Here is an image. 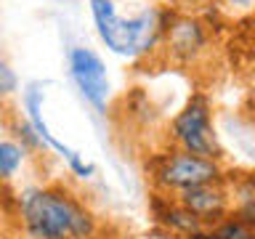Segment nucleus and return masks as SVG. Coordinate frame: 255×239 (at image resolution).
I'll list each match as a JSON object with an SVG mask.
<instances>
[{"label":"nucleus","mask_w":255,"mask_h":239,"mask_svg":"<svg viewBox=\"0 0 255 239\" xmlns=\"http://www.w3.org/2000/svg\"><path fill=\"white\" fill-rule=\"evenodd\" d=\"M16 205L29 239H96L99 234L96 213L61 181L19 191Z\"/></svg>","instance_id":"nucleus-1"},{"label":"nucleus","mask_w":255,"mask_h":239,"mask_svg":"<svg viewBox=\"0 0 255 239\" xmlns=\"http://www.w3.org/2000/svg\"><path fill=\"white\" fill-rule=\"evenodd\" d=\"M16 91H19V77H16L11 64L0 56V101L8 99V96H13Z\"/></svg>","instance_id":"nucleus-13"},{"label":"nucleus","mask_w":255,"mask_h":239,"mask_svg":"<svg viewBox=\"0 0 255 239\" xmlns=\"http://www.w3.org/2000/svg\"><path fill=\"white\" fill-rule=\"evenodd\" d=\"M213 229V234L218 239H255V229L247 226L242 218H237L234 213H229L223 221H218Z\"/></svg>","instance_id":"nucleus-12"},{"label":"nucleus","mask_w":255,"mask_h":239,"mask_svg":"<svg viewBox=\"0 0 255 239\" xmlns=\"http://www.w3.org/2000/svg\"><path fill=\"white\" fill-rule=\"evenodd\" d=\"M67 165H69V170L75 173L77 178H91V175L96 173V167H93L91 162H85V159L80 157L77 151H75V154H72V157L67 159Z\"/></svg>","instance_id":"nucleus-14"},{"label":"nucleus","mask_w":255,"mask_h":239,"mask_svg":"<svg viewBox=\"0 0 255 239\" xmlns=\"http://www.w3.org/2000/svg\"><path fill=\"white\" fill-rule=\"evenodd\" d=\"M88 8L101 43L123 59H138L157 45L159 35H165V24L159 19L162 13L157 8L141 11L130 19H123L112 0H88Z\"/></svg>","instance_id":"nucleus-2"},{"label":"nucleus","mask_w":255,"mask_h":239,"mask_svg":"<svg viewBox=\"0 0 255 239\" xmlns=\"http://www.w3.org/2000/svg\"><path fill=\"white\" fill-rule=\"evenodd\" d=\"M165 45L175 59L191 61L205 51L207 32L202 21L191 19V16H178V19H170V24H165Z\"/></svg>","instance_id":"nucleus-7"},{"label":"nucleus","mask_w":255,"mask_h":239,"mask_svg":"<svg viewBox=\"0 0 255 239\" xmlns=\"http://www.w3.org/2000/svg\"><path fill=\"white\" fill-rule=\"evenodd\" d=\"M223 3L231 5V8H239V11H247V8L255 5V0H223Z\"/></svg>","instance_id":"nucleus-15"},{"label":"nucleus","mask_w":255,"mask_h":239,"mask_svg":"<svg viewBox=\"0 0 255 239\" xmlns=\"http://www.w3.org/2000/svg\"><path fill=\"white\" fill-rule=\"evenodd\" d=\"M24 157H27V149L21 146L19 141H0V183H8L16 178V173L21 170Z\"/></svg>","instance_id":"nucleus-11"},{"label":"nucleus","mask_w":255,"mask_h":239,"mask_svg":"<svg viewBox=\"0 0 255 239\" xmlns=\"http://www.w3.org/2000/svg\"><path fill=\"white\" fill-rule=\"evenodd\" d=\"M231 191V213L255 229V173L245 175Z\"/></svg>","instance_id":"nucleus-10"},{"label":"nucleus","mask_w":255,"mask_h":239,"mask_svg":"<svg viewBox=\"0 0 255 239\" xmlns=\"http://www.w3.org/2000/svg\"><path fill=\"white\" fill-rule=\"evenodd\" d=\"M170 138L181 151H189V154L210 157V159L221 157V146H218L215 127H213L210 101H207L205 93H194L183 104V109L173 117Z\"/></svg>","instance_id":"nucleus-4"},{"label":"nucleus","mask_w":255,"mask_h":239,"mask_svg":"<svg viewBox=\"0 0 255 239\" xmlns=\"http://www.w3.org/2000/svg\"><path fill=\"white\" fill-rule=\"evenodd\" d=\"M223 181V170L218 159L189 154V151L175 149L170 154L159 157V162L151 170V183H154L157 194H178L191 186H202V183Z\"/></svg>","instance_id":"nucleus-3"},{"label":"nucleus","mask_w":255,"mask_h":239,"mask_svg":"<svg viewBox=\"0 0 255 239\" xmlns=\"http://www.w3.org/2000/svg\"><path fill=\"white\" fill-rule=\"evenodd\" d=\"M178 202L186 207L189 213H194L205 226H215L231 213V191L223 181L215 183H202V186H191L186 191L173 194Z\"/></svg>","instance_id":"nucleus-6"},{"label":"nucleus","mask_w":255,"mask_h":239,"mask_svg":"<svg viewBox=\"0 0 255 239\" xmlns=\"http://www.w3.org/2000/svg\"><path fill=\"white\" fill-rule=\"evenodd\" d=\"M151 215H154V221L159 226H165L170 234H178V237H189L194 231L205 229V223L194 213H189L173 194H154V199H151Z\"/></svg>","instance_id":"nucleus-8"},{"label":"nucleus","mask_w":255,"mask_h":239,"mask_svg":"<svg viewBox=\"0 0 255 239\" xmlns=\"http://www.w3.org/2000/svg\"><path fill=\"white\" fill-rule=\"evenodd\" d=\"M21 107H24V115H27L29 125L37 130V135L43 138L45 146L56 149L64 159H69L72 154H75V149H69L67 143H61L51 130H48V125L43 120V91H40L37 85H27V91H24V96H21Z\"/></svg>","instance_id":"nucleus-9"},{"label":"nucleus","mask_w":255,"mask_h":239,"mask_svg":"<svg viewBox=\"0 0 255 239\" xmlns=\"http://www.w3.org/2000/svg\"><path fill=\"white\" fill-rule=\"evenodd\" d=\"M69 64V77L77 85L80 96L91 104L96 112H107L109 101V75H107V64L96 51L83 45H75L67 56Z\"/></svg>","instance_id":"nucleus-5"}]
</instances>
